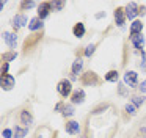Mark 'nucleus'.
Wrapping results in <instances>:
<instances>
[{"mask_svg": "<svg viewBox=\"0 0 146 138\" xmlns=\"http://www.w3.org/2000/svg\"><path fill=\"white\" fill-rule=\"evenodd\" d=\"M57 91L60 93L61 97H68L71 94V91H72V85H71L69 80H61L57 86Z\"/></svg>", "mask_w": 146, "mask_h": 138, "instance_id": "1", "label": "nucleus"}, {"mask_svg": "<svg viewBox=\"0 0 146 138\" xmlns=\"http://www.w3.org/2000/svg\"><path fill=\"white\" fill-rule=\"evenodd\" d=\"M3 41H5V44H7L10 49H16L17 38H16L14 33H11V31H3Z\"/></svg>", "mask_w": 146, "mask_h": 138, "instance_id": "2", "label": "nucleus"}, {"mask_svg": "<svg viewBox=\"0 0 146 138\" xmlns=\"http://www.w3.org/2000/svg\"><path fill=\"white\" fill-rule=\"evenodd\" d=\"M124 14H126V17L129 19V21H133V19L137 17V14H138V8H137V3H129V5L126 6V9H124Z\"/></svg>", "mask_w": 146, "mask_h": 138, "instance_id": "3", "label": "nucleus"}, {"mask_svg": "<svg viewBox=\"0 0 146 138\" xmlns=\"http://www.w3.org/2000/svg\"><path fill=\"white\" fill-rule=\"evenodd\" d=\"M50 9H52V5L49 2H42L41 5H39V8H38V17L39 19H46L49 16V13H50Z\"/></svg>", "mask_w": 146, "mask_h": 138, "instance_id": "4", "label": "nucleus"}, {"mask_svg": "<svg viewBox=\"0 0 146 138\" xmlns=\"http://www.w3.org/2000/svg\"><path fill=\"white\" fill-rule=\"evenodd\" d=\"M124 83L129 85L130 88H135L137 86V72L127 71L126 74H124Z\"/></svg>", "mask_w": 146, "mask_h": 138, "instance_id": "5", "label": "nucleus"}, {"mask_svg": "<svg viewBox=\"0 0 146 138\" xmlns=\"http://www.w3.org/2000/svg\"><path fill=\"white\" fill-rule=\"evenodd\" d=\"M14 86V77L13 75H2V90L5 91H10L11 88Z\"/></svg>", "mask_w": 146, "mask_h": 138, "instance_id": "6", "label": "nucleus"}, {"mask_svg": "<svg viewBox=\"0 0 146 138\" xmlns=\"http://www.w3.org/2000/svg\"><path fill=\"white\" fill-rule=\"evenodd\" d=\"M130 42L133 44V47L135 49H143V44H145V38H143V34H132L130 36Z\"/></svg>", "mask_w": 146, "mask_h": 138, "instance_id": "7", "label": "nucleus"}, {"mask_svg": "<svg viewBox=\"0 0 146 138\" xmlns=\"http://www.w3.org/2000/svg\"><path fill=\"white\" fill-rule=\"evenodd\" d=\"M66 132L69 135H79V132H80L79 122H77V121H69L66 124Z\"/></svg>", "mask_w": 146, "mask_h": 138, "instance_id": "8", "label": "nucleus"}, {"mask_svg": "<svg viewBox=\"0 0 146 138\" xmlns=\"http://www.w3.org/2000/svg\"><path fill=\"white\" fill-rule=\"evenodd\" d=\"M24 25H27V17L24 14H16L13 17V27L14 28H21L24 27Z\"/></svg>", "mask_w": 146, "mask_h": 138, "instance_id": "9", "label": "nucleus"}, {"mask_svg": "<svg viewBox=\"0 0 146 138\" xmlns=\"http://www.w3.org/2000/svg\"><path fill=\"white\" fill-rule=\"evenodd\" d=\"M85 100V91L80 88V90H76L72 94V104H82Z\"/></svg>", "mask_w": 146, "mask_h": 138, "instance_id": "10", "label": "nucleus"}, {"mask_svg": "<svg viewBox=\"0 0 146 138\" xmlns=\"http://www.w3.org/2000/svg\"><path fill=\"white\" fill-rule=\"evenodd\" d=\"M39 28H42V19H39V17H33L32 21L29 22V30L35 31V30H39Z\"/></svg>", "mask_w": 146, "mask_h": 138, "instance_id": "11", "label": "nucleus"}, {"mask_svg": "<svg viewBox=\"0 0 146 138\" xmlns=\"http://www.w3.org/2000/svg\"><path fill=\"white\" fill-rule=\"evenodd\" d=\"M124 19H126V14H124V9L118 8L116 11H115V21H116V25L123 27V25H124Z\"/></svg>", "mask_w": 146, "mask_h": 138, "instance_id": "12", "label": "nucleus"}, {"mask_svg": "<svg viewBox=\"0 0 146 138\" xmlns=\"http://www.w3.org/2000/svg\"><path fill=\"white\" fill-rule=\"evenodd\" d=\"M21 122H22L24 125H27L29 127L30 124H33V118H32V115H30L29 111H21Z\"/></svg>", "mask_w": 146, "mask_h": 138, "instance_id": "13", "label": "nucleus"}, {"mask_svg": "<svg viewBox=\"0 0 146 138\" xmlns=\"http://www.w3.org/2000/svg\"><path fill=\"white\" fill-rule=\"evenodd\" d=\"M143 30V24L140 21H133L132 25H130V36L132 34H140Z\"/></svg>", "mask_w": 146, "mask_h": 138, "instance_id": "14", "label": "nucleus"}, {"mask_svg": "<svg viewBox=\"0 0 146 138\" xmlns=\"http://www.w3.org/2000/svg\"><path fill=\"white\" fill-rule=\"evenodd\" d=\"M72 33H74V36H77V38H82L83 34H85V25H83L82 22H79V24H76V25H74V28H72Z\"/></svg>", "mask_w": 146, "mask_h": 138, "instance_id": "15", "label": "nucleus"}, {"mask_svg": "<svg viewBox=\"0 0 146 138\" xmlns=\"http://www.w3.org/2000/svg\"><path fill=\"white\" fill-rule=\"evenodd\" d=\"M82 68H83V61H82L80 58H77L76 61L72 63V74H74V75L80 74V71H82Z\"/></svg>", "mask_w": 146, "mask_h": 138, "instance_id": "16", "label": "nucleus"}, {"mask_svg": "<svg viewBox=\"0 0 146 138\" xmlns=\"http://www.w3.org/2000/svg\"><path fill=\"white\" fill-rule=\"evenodd\" d=\"M90 82H91L93 85H96V82H98L94 72H88V74H85V77H83V83H90Z\"/></svg>", "mask_w": 146, "mask_h": 138, "instance_id": "17", "label": "nucleus"}, {"mask_svg": "<svg viewBox=\"0 0 146 138\" xmlns=\"http://www.w3.org/2000/svg\"><path fill=\"white\" fill-rule=\"evenodd\" d=\"M27 133H29V129H22V127L14 129V135H16V138H24Z\"/></svg>", "mask_w": 146, "mask_h": 138, "instance_id": "18", "label": "nucleus"}, {"mask_svg": "<svg viewBox=\"0 0 146 138\" xmlns=\"http://www.w3.org/2000/svg\"><path fill=\"white\" fill-rule=\"evenodd\" d=\"M105 80H107V82H116V80H118V72H116V71L107 72V75H105Z\"/></svg>", "mask_w": 146, "mask_h": 138, "instance_id": "19", "label": "nucleus"}, {"mask_svg": "<svg viewBox=\"0 0 146 138\" xmlns=\"http://www.w3.org/2000/svg\"><path fill=\"white\" fill-rule=\"evenodd\" d=\"M143 102H145V97H141V96H133V97H132V104H133L135 107L143 105Z\"/></svg>", "mask_w": 146, "mask_h": 138, "instance_id": "20", "label": "nucleus"}, {"mask_svg": "<svg viewBox=\"0 0 146 138\" xmlns=\"http://www.w3.org/2000/svg\"><path fill=\"white\" fill-rule=\"evenodd\" d=\"M13 58H16V52H10V53H3V55H2V60H3L5 63L11 61Z\"/></svg>", "mask_w": 146, "mask_h": 138, "instance_id": "21", "label": "nucleus"}, {"mask_svg": "<svg viewBox=\"0 0 146 138\" xmlns=\"http://www.w3.org/2000/svg\"><path fill=\"white\" fill-rule=\"evenodd\" d=\"M63 115H64V116H72V115H74V107H72V105H64Z\"/></svg>", "mask_w": 146, "mask_h": 138, "instance_id": "22", "label": "nucleus"}, {"mask_svg": "<svg viewBox=\"0 0 146 138\" xmlns=\"http://www.w3.org/2000/svg\"><path fill=\"white\" fill-rule=\"evenodd\" d=\"M94 49H96L94 44H90V46L85 49V56H91L93 53H94Z\"/></svg>", "mask_w": 146, "mask_h": 138, "instance_id": "23", "label": "nucleus"}, {"mask_svg": "<svg viewBox=\"0 0 146 138\" xmlns=\"http://www.w3.org/2000/svg\"><path fill=\"white\" fill-rule=\"evenodd\" d=\"M140 68H141L143 72H146V53H141V63H140Z\"/></svg>", "mask_w": 146, "mask_h": 138, "instance_id": "24", "label": "nucleus"}, {"mask_svg": "<svg viewBox=\"0 0 146 138\" xmlns=\"http://www.w3.org/2000/svg\"><path fill=\"white\" fill-rule=\"evenodd\" d=\"M135 108L137 107L133 105V104H127L126 105V111L129 113V115H135Z\"/></svg>", "mask_w": 146, "mask_h": 138, "instance_id": "25", "label": "nucleus"}, {"mask_svg": "<svg viewBox=\"0 0 146 138\" xmlns=\"http://www.w3.org/2000/svg\"><path fill=\"white\" fill-rule=\"evenodd\" d=\"M50 5H52V8H54V9H61L64 6V3L63 2H50Z\"/></svg>", "mask_w": 146, "mask_h": 138, "instance_id": "26", "label": "nucleus"}, {"mask_svg": "<svg viewBox=\"0 0 146 138\" xmlns=\"http://www.w3.org/2000/svg\"><path fill=\"white\" fill-rule=\"evenodd\" d=\"M35 5H36L35 2H22V3H21V6H22L24 9H25V8H33Z\"/></svg>", "mask_w": 146, "mask_h": 138, "instance_id": "27", "label": "nucleus"}, {"mask_svg": "<svg viewBox=\"0 0 146 138\" xmlns=\"http://www.w3.org/2000/svg\"><path fill=\"white\" fill-rule=\"evenodd\" d=\"M11 135H13V132H11L10 129H5L3 133H2V137H3V138H11Z\"/></svg>", "mask_w": 146, "mask_h": 138, "instance_id": "28", "label": "nucleus"}, {"mask_svg": "<svg viewBox=\"0 0 146 138\" xmlns=\"http://www.w3.org/2000/svg\"><path fill=\"white\" fill-rule=\"evenodd\" d=\"M7 72H8V63H5V64L2 66V75H8Z\"/></svg>", "mask_w": 146, "mask_h": 138, "instance_id": "29", "label": "nucleus"}, {"mask_svg": "<svg viewBox=\"0 0 146 138\" xmlns=\"http://www.w3.org/2000/svg\"><path fill=\"white\" fill-rule=\"evenodd\" d=\"M140 91H141V93H146V80H143L141 82V85H140Z\"/></svg>", "mask_w": 146, "mask_h": 138, "instance_id": "30", "label": "nucleus"}, {"mask_svg": "<svg viewBox=\"0 0 146 138\" xmlns=\"http://www.w3.org/2000/svg\"><path fill=\"white\" fill-rule=\"evenodd\" d=\"M145 133H146V127H145V129H143V130H141V135H145Z\"/></svg>", "mask_w": 146, "mask_h": 138, "instance_id": "31", "label": "nucleus"}, {"mask_svg": "<svg viewBox=\"0 0 146 138\" xmlns=\"http://www.w3.org/2000/svg\"><path fill=\"white\" fill-rule=\"evenodd\" d=\"M38 138H42V137H41V135H39V137H38Z\"/></svg>", "mask_w": 146, "mask_h": 138, "instance_id": "32", "label": "nucleus"}, {"mask_svg": "<svg viewBox=\"0 0 146 138\" xmlns=\"http://www.w3.org/2000/svg\"><path fill=\"white\" fill-rule=\"evenodd\" d=\"M85 138H86V137H85Z\"/></svg>", "mask_w": 146, "mask_h": 138, "instance_id": "33", "label": "nucleus"}]
</instances>
